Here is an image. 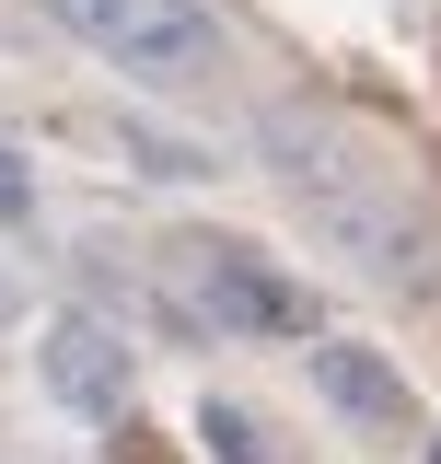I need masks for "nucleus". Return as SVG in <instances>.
<instances>
[{"label":"nucleus","mask_w":441,"mask_h":464,"mask_svg":"<svg viewBox=\"0 0 441 464\" xmlns=\"http://www.w3.org/2000/svg\"><path fill=\"white\" fill-rule=\"evenodd\" d=\"M47 12H58V35H82L128 82H198L220 58L210 0H47Z\"/></svg>","instance_id":"1"},{"label":"nucleus","mask_w":441,"mask_h":464,"mask_svg":"<svg viewBox=\"0 0 441 464\" xmlns=\"http://www.w3.org/2000/svg\"><path fill=\"white\" fill-rule=\"evenodd\" d=\"M186 290H198V314L244 325V337H314V290L279 279L256 244H186Z\"/></svg>","instance_id":"2"},{"label":"nucleus","mask_w":441,"mask_h":464,"mask_svg":"<svg viewBox=\"0 0 441 464\" xmlns=\"http://www.w3.org/2000/svg\"><path fill=\"white\" fill-rule=\"evenodd\" d=\"M35 372H47V395L70 418H105V430L140 406V360H128V337H116L105 314H58L47 337H35Z\"/></svg>","instance_id":"3"},{"label":"nucleus","mask_w":441,"mask_h":464,"mask_svg":"<svg viewBox=\"0 0 441 464\" xmlns=\"http://www.w3.org/2000/svg\"><path fill=\"white\" fill-rule=\"evenodd\" d=\"M314 395L337 418H360V430H407L418 418L407 406V372H395L384 348H360V337H314Z\"/></svg>","instance_id":"4"},{"label":"nucleus","mask_w":441,"mask_h":464,"mask_svg":"<svg viewBox=\"0 0 441 464\" xmlns=\"http://www.w3.org/2000/svg\"><path fill=\"white\" fill-rule=\"evenodd\" d=\"M198 441H210L220 464H279V453H268V430H256V418H244V406H220V395L198 406Z\"/></svg>","instance_id":"5"},{"label":"nucleus","mask_w":441,"mask_h":464,"mask_svg":"<svg viewBox=\"0 0 441 464\" xmlns=\"http://www.w3.org/2000/svg\"><path fill=\"white\" fill-rule=\"evenodd\" d=\"M0 221H35V174L12 163V151H0Z\"/></svg>","instance_id":"6"},{"label":"nucleus","mask_w":441,"mask_h":464,"mask_svg":"<svg viewBox=\"0 0 441 464\" xmlns=\"http://www.w3.org/2000/svg\"><path fill=\"white\" fill-rule=\"evenodd\" d=\"M430 464H441V441H430Z\"/></svg>","instance_id":"7"}]
</instances>
